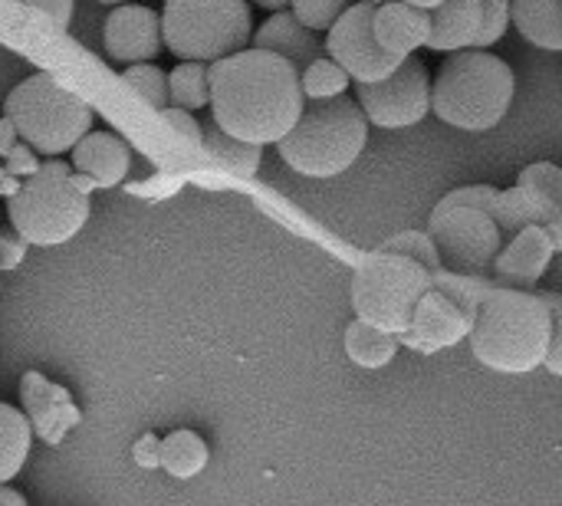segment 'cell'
<instances>
[{
	"mask_svg": "<svg viewBox=\"0 0 562 506\" xmlns=\"http://www.w3.org/2000/svg\"><path fill=\"white\" fill-rule=\"evenodd\" d=\"M306 109L300 69L267 49L247 46L211 63L214 122L250 145H280Z\"/></svg>",
	"mask_w": 562,
	"mask_h": 506,
	"instance_id": "cell-1",
	"label": "cell"
},
{
	"mask_svg": "<svg viewBox=\"0 0 562 506\" xmlns=\"http://www.w3.org/2000/svg\"><path fill=\"white\" fill-rule=\"evenodd\" d=\"M468 339L481 366L504 375H527L547 362L553 316L543 293L494 286L477 303L474 329Z\"/></svg>",
	"mask_w": 562,
	"mask_h": 506,
	"instance_id": "cell-2",
	"label": "cell"
},
{
	"mask_svg": "<svg viewBox=\"0 0 562 506\" xmlns=\"http://www.w3.org/2000/svg\"><path fill=\"white\" fill-rule=\"evenodd\" d=\"M514 89V69L501 56L461 49L445 59L431 82V112L461 132H487L510 112Z\"/></svg>",
	"mask_w": 562,
	"mask_h": 506,
	"instance_id": "cell-3",
	"label": "cell"
},
{
	"mask_svg": "<svg viewBox=\"0 0 562 506\" xmlns=\"http://www.w3.org/2000/svg\"><path fill=\"white\" fill-rule=\"evenodd\" d=\"M501 188L471 184L445 194L431 211V240L438 247L441 267L458 277L494 280V263L507 244L501 224L494 221Z\"/></svg>",
	"mask_w": 562,
	"mask_h": 506,
	"instance_id": "cell-4",
	"label": "cell"
},
{
	"mask_svg": "<svg viewBox=\"0 0 562 506\" xmlns=\"http://www.w3.org/2000/svg\"><path fill=\"white\" fill-rule=\"evenodd\" d=\"M369 142V119L356 95L310 102L293 132L277 145L280 158L303 178H336L349 171Z\"/></svg>",
	"mask_w": 562,
	"mask_h": 506,
	"instance_id": "cell-5",
	"label": "cell"
},
{
	"mask_svg": "<svg viewBox=\"0 0 562 506\" xmlns=\"http://www.w3.org/2000/svg\"><path fill=\"white\" fill-rule=\"evenodd\" d=\"M10 227L33 247L69 244L89 221V191L63 161L40 165L7 201Z\"/></svg>",
	"mask_w": 562,
	"mask_h": 506,
	"instance_id": "cell-6",
	"label": "cell"
},
{
	"mask_svg": "<svg viewBox=\"0 0 562 506\" xmlns=\"http://www.w3.org/2000/svg\"><path fill=\"white\" fill-rule=\"evenodd\" d=\"M3 119L36 155L56 158L72 151L92 132V109L59 86L49 72H33L10 89Z\"/></svg>",
	"mask_w": 562,
	"mask_h": 506,
	"instance_id": "cell-7",
	"label": "cell"
},
{
	"mask_svg": "<svg viewBox=\"0 0 562 506\" xmlns=\"http://www.w3.org/2000/svg\"><path fill=\"white\" fill-rule=\"evenodd\" d=\"M431 283L435 273L428 267H422L405 254H392L379 247L362 257L352 277L356 319L402 339L412 329L415 310L422 296L431 290Z\"/></svg>",
	"mask_w": 562,
	"mask_h": 506,
	"instance_id": "cell-8",
	"label": "cell"
},
{
	"mask_svg": "<svg viewBox=\"0 0 562 506\" xmlns=\"http://www.w3.org/2000/svg\"><path fill=\"white\" fill-rule=\"evenodd\" d=\"M165 49L181 63H217L254 40L247 0H165L161 10Z\"/></svg>",
	"mask_w": 562,
	"mask_h": 506,
	"instance_id": "cell-9",
	"label": "cell"
},
{
	"mask_svg": "<svg viewBox=\"0 0 562 506\" xmlns=\"http://www.w3.org/2000/svg\"><path fill=\"white\" fill-rule=\"evenodd\" d=\"M494 280L477 277H458L441 270L431 283V290L422 296L412 329L398 339L418 352H441L458 342H464L474 329L477 303L494 290Z\"/></svg>",
	"mask_w": 562,
	"mask_h": 506,
	"instance_id": "cell-10",
	"label": "cell"
},
{
	"mask_svg": "<svg viewBox=\"0 0 562 506\" xmlns=\"http://www.w3.org/2000/svg\"><path fill=\"white\" fill-rule=\"evenodd\" d=\"M356 102L362 105L369 125L379 128H408L425 122L431 112V79L418 56H408L389 79L359 82Z\"/></svg>",
	"mask_w": 562,
	"mask_h": 506,
	"instance_id": "cell-11",
	"label": "cell"
},
{
	"mask_svg": "<svg viewBox=\"0 0 562 506\" xmlns=\"http://www.w3.org/2000/svg\"><path fill=\"white\" fill-rule=\"evenodd\" d=\"M372 20H375V7L369 0H359L326 33V56L336 59L356 86L359 82H382L405 63V59H398L379 46Z\"/></svg>",
	"mask_w": 562,
	"mask_h": 506,
	"instance_id": "cell-12",
	"label": "cell"
},
{
	"mask_svg": "<svg viewBox=\"0 0 562 506\" xmlns=\"http://www.w3.org/2000/svg\"><path fill=\"white\" fill-rule=\"evenodd\" d=\"M562 244L557 234H550V227L543 224H530L524 227L517 237H510L494 263V283L507 286V290H537V283L550 273L557 254Z\"/></svg>",
	"mask_w": 562,
	"mask_h": 506,
	"instance_id": "cell-13",
	"label": "cell"
},
{
	"mask_svg": "<svg viewBox=\"0 0 562 506\" xmlns=\"http://www.w3.org/2000/svg\"><path fill=\"white\" fill-rule=\"evenodd\" d=\"M102 40H105V53L112 63H122V66L151 63L165 49L161 13L142 3H122L109 13Z\"/></svg>",
	"mask_w": 562,
	"mask_h": 506,
	"instance_id": "cell-14",
	"label": "cell"
},
{
	"mask_svg": "<svg viewBox=\"0 0 562 506\" xmlns=\"http://www.w3.org/2000/svg\"><path fill=\"white\" fill-rule=\"evenodd\" d=\"M20 398H23V405L30 412L33 431L46 445H59L63 435L79 421V412L72 408L69 395L59 385H53L43 375H36V372H26L20 379Z\"/></svg>",
	"mask_w": 562,
	"mask_h": 506,
	"instance_id": "cell-15",
	"label": "cell"
},
{
	"mask_svg": "<svg viewBox=\"0 0 562 506\" xmlns=\"http://www.w3.org/2000/svg\"><path fill=\"white\" fill-rule=\"evenodd\" d=\"M372 30L385 53L408 59V56H415V49L431 43V10H418L408 3L389 0L382 7H375Z\"/></svg>",
	"mask_w": 562,
	"mask_h": 506,
	"instance_id": "cell-16",
	"label": "cell"
},
{
	"mask_svg": "<svg viewBox=\"0 0 562 506\" xmlns=\"http://www.w3.org/2000/svg\"><path fill=\"white\" fill-rule=\"evenodd\" d=\"M257 49L277 53L283 59H290L300 72L316 63L319 56H326V40H319V33H313L310 26H303L293 10H277L273 16H267V23L254 33L250 40Z\"/></svg>",
	"mask_w": 562,
	"mask_h": 506,
	"instance_id": "cell-17",
	"label": "cell"
},
{
	"mask_svg": "<svg viewBox=\"0 0 562 506\" xmlns=\"http://www.w3.org/2000/svg\"><path fill=\"white\" fill-rule=\"evenodd\" d=\"M72 168L86 175L95 188H115L128 178L132 151L115 132H89L72 148Z\"/></svg>",
	"mask_w": 562,
	"mask_h": 506,
	"instance_id": "cell-18",
	"label": "cell"
},
{
	"mask_svg": "<svg viewBox=\"0 0 562 506\" xmlns=\"http://www.w3.org/2000/svg\"><path fill=\"white\" fill-rule=\"evenodd\" d=\"M481 26H484V0H445L438 10H431L428 49H438V53L474 49Z\"/></svg>",
	"mask_w": 562,
	"mask_h": 506,
	"instance_id": "cell-19",
	"label": "cell"
},
{
	"mask_svg": "<svg viewBox=\"0 0 562 506\" xmlns=\"http://www.w3.org/2000/svg\"><path fill=\"white\" fill-rule=\"evenodd\" d=\"M510 23L540 49H562V0H510Z\"/></svg>",
	"mask_w": 562,
	"mask_h": 506,
	"instance_id": "cell-20",
	"label": "cell"
},
{
	"mask_svg": "<svg viewBox=\"0 0 562 506\" xmlns=\"http://www.w3.org/2000/svg\"><path fill=\"white\" fill-rule=\"evenodd\" d=\"M204 151L214 165H221L224 171H231L237 178H254L260 171V161H263L260 145H250V142L227 135L217 122H207V128H204Z\"/></svg>",
	"mask_w": 562,
	"mask_h": 506,
	"instance_id": "cell-21",
	"label": "cell"
},
{
	"mask_svg": "<svg viewBox=\"0 0 562 506\" xmlns=\"http://www.w3.org/2000/svg\"><path fill=\"white\" fill-rule=\"evenodd\" d=\"M33 448V425L23 412L0 402V484H10Z\"/></svg>",
	"mask_w": 562,
	"mask_h": 506,
	"instance_id": "cell-22",
	"label": "cell"
},
{
	"mask_svg": "<svg viewBox=\"0 0 562 506\" xmlns=\"http://www.w3.org/2000/svg\"><path fill=\"white\" fill-rule=\"evenodd\" d=\"M342 346H346V356L362 366V369H385L395 356H398V336L392 333H382L362 319H352L346 326V336H342Z\"/></svg>",
	"mask_w": 562,
	"mask_h": 506,
	"instance_id": "cell-23",
	"label": "cell"
},
{
	"mask_svg": "<svg viewBox=\"0 0 562 506\" xmlns=\"http://www.w3.org/2000/svg\"><path fill=\"white\" fill-rule=\"evenodd\" d=\"M207 458H211V451H207L204 438L194 431H171L161 441V468L178 481L198 477L207 468Z\"/></svg>",
	"mask_w": 562,
	"mask_h": 506,
	"instance_id": "cell-24",
	"label": "cell"
},
{
	"mask_svg": "<svg viewBox=\"0 0 562 506\" xmlns=\"http://www.w3.org/2000/svg\"><path fill=\"white\" fill-rule=\"evenodd\" d=\"M168 95L175 109L194 112L211 102V66L207 63H178L168 72Z\"/></svg>",
	"mask_w": 562,
	"mask_h": 506,
	"instance_id": "cell-25",
	"label": "cell"
},
{
	"mask_svg": "<svg viewBox=\"0 0 562 506\" xmlns=\"http://www.w3.org/2000/svg\"><path fill=\"white\" fill-rule=\"evenodd\" d=\"M520 188H527L540 204L543 211L553 217V224H562V168L553 161H537V165H527L517 178Z\"/></svg>",
	"mask_w": 562,
	"mask_h": 506,
	"instance_id": "cell-26",
	"label": "cell"
},
{
	"mask_svg": "<svg viewBox=\"0 0 562 506\" xmlns=\"http://www.w3.org/2000/svg\"><path fill=\"white\" fill-rule=\"evenodd\" d=\"M300 82H303V95H306V102L339 99V95H346V92H349V86H352L349 72H346L336 59H329V56H319L316 63H310V66L300 72Z\"/></svg>",
	"mask_w": 562,
	"mask_h": 506,
	"instance_id": "cell-27",
	"label": "cell"
},
{
	"mask_svg": "<svg viewBox=\"0 0 562 506\" xmlns=\"http://www.w3.org/2000/svg\"><path fill=\"white\" fill-rule=\"evenodd\" d=\"M122 82L128 89H135L142 95V102H148L151 109L165 112L171 105V95H168V76L155 66V63H135L128 69H122Z\"/></svg>",
	"mask_w": 562,
	"mask_h": 506,
	"instance_id": "cell-28",
	"label": "cell"
},
{
	"mask_svg": "<svg viewBox=\"0 0 562 506\" xmlns=\"http://www.w3.org/2000/svg\"><path fill=\"white\" fill-rule=\"evenodd\" d=\"M349 7L352 0H290L293 16L313 33H329Z\"/></svg>",
	"mask_w": 562,
	"mask_h": 506,
	"instance_id": "cell-29",
	"label": "cell"
},
{
	"mask_svg": "<svg viewBox=\"0 0 562 506\" xmlns=\"http://www.w3.org/2000/svg\"><path fill=\"white\" fill-rule=\"evenodd\" d=\"M382 250H392V254H405L412 260H418L422 267H428L435 277L445 270L441 267V257H438V247L431 240V234H418V230H405V234H395L382 244Z\"/></svg>",
	"mask_w": 562,
	"mask_h": 506,
	"instance_id": "cell-30",
	"label": "cell"
},
{
	"mask_svg": "<svg viewBox=\"0 0 562 506\" xmlns=\"http://www.w3.org/2000/svg\"><path fill=\"white\" fill-rule=\"evenodd\" d=\"M510 26V0H484V26L474 49H491Z\"/></svg>",
	"mask_w": 562,
	"mask_h": 506,
	"instance_id": "cell-31",
	"label": "cell"
},
{
	"mask_svg": "<svg viewBox=\"0 0 562 506\" xmlns=\"http://www.w3.org/2000/svg\"><path fill=\"white\" fill-rule=\"evenodd\" d=\"M543 300H547L550 316H553V339H550V352H547L543 369L553 372L557 379H562V293H557V290H543Z\"/></svg>",
	"mask_w": 562,
	"mask_h": 506,
	"instance_id": "cell-32",
	"label": "cell"
},
{
	"mask_svg": "<svg viewBox=\"0 0 562 506\" xmlns=\"http://www.w3.org/2000/svg\"><path fill=\"white\" fill-rule=\"evenodd\" d=\"M161 119L178 132V135H184L194 148H204V128L194 122V115L191 112H184V109H175V105H168L165 112H161Z\"/></svg>",
	"mask_w": 562,
	"mask_h": 506,
	"instance_id": "cell-33",
	"label": "cell"
},
{
	"mask_svg": "<svg viewBox=\"0 0 562 506\" xmlns=\"http://www.w3.org/2000/svg\"><path fill=\"white\" fill-rule=\"evenodd\" d=\"M33 10H40L59 33L69 30V20H72V0H20Z\"/></svg>",
	"mask_w": 562,
	"mask_h": 506,
	"instance_id": "cell-34",
	"label": "cell"
},
{
	"mask_svg": "<svg viewBox=\"0 0 562 506\" xmlns=\"http://www.w3.org/2000/svg\"><path fill=\"white\" fill-rule=\"evenodd\" d=\"M26 254V240L13 230V234H3L0 237V270H13Z\"/></svg>",
	"mask_w": 562,
	"mask_h": 506,
	"instance_id": "cell-35",
	"label": "cell"
},
{
	"mask_svg": "<svg viewBox=\"0 0 562 506\" xmlns=\"http://www.w3.org/2000/svg\"><path fill=\"white\" fill-rule=\"evenodd\" d=\"M135 461H138L142 468H161V445H158L151 435H145V438L138 441V448H135Z\"/></svg>",
	"mask_w": 562,
	"mask_h": 506,
	"instance_id": "cell-36",
	"label": "cell"
},
{
	"mask_svg": "<svg viewBox=\"0 0 562 506\" xmlns=\"http://www.w3.org/2000/svg\"><path fill=\"white\" fill-rule=\"evenodd\" d=\"M0 506H30V504H26V497H23L20 491H13V487L0 484Z\"/></svg>",
	"mask_w": 562,
	"mask_h": 506,
	"instance_id": "cell-37",
	"label": "cell"
},
{
	"mask_svg": "<svg viewBox=\"0 0 562 506\" xmlns=\"http://www.w3.org/2000/svg\"><path fill=\"white\" fill-rule=\"evenodd\" d=\"M550 280H553V290H557V293H562V250L557 254L553 267H550Z\"/></svg>",
	"mask_w": 562,
	"mask_h": 506,
	"instance_id": "cell-38",
	"label": "cell"
},
{
	"mask_svg": "<svg viewBox=\"0 0 562 506\" xmlns=\"http://www.w3.org/2000/svg\"><path fill=\"white\" fill-rule=\"evenodd\" d=\"M398 3H408V7H418V10H438L445 0H398Z\"/></svg>",
	"mask_w": 562,
	"mask_h": 506,
	"instance_id": "cell-39",
	"label": "cell"
},
{
	"mask_svg": "<svg viewBox=\"0 0 562 506\" xmlns=\"http://www.w3.org/2000/svg\"><path fill=\"white\" fill-rule=\"evenodd\" d=\"M254 3H257V7H263V10H273V13L290 7V0H254Z\"/></svg>",
	"mask_w": 562,
	"mask_h": 506,
	"instance_id": "cell-40",
	"label": "cell"
},
{
	"mask_svg": "<svg viewBox=\"0 0 562 506\" xmlns=\"http://www.w3.org/2000/svg\"><path fill=\"white\" fill-rule=\"evenodd\" d=\"M372 7H382V3H389V0H369Z\"/></svg>",
	"mask_w": 562,
	"mask_h": 506,
	"instance_id": "cell-41",
	"label": "cell"
},
{
	"mask_svg": "<svg viewBox=\"0 0 562 506\" xmlns=\"http://www.w3.org/2000/svg\"><path fill=\"white\" fill-rule=\"evenodd\" d=\"M99 3H128V0H99Z\"/></svg>",
	"mask_w": 562,
	"mask_h": 506,
	"instance_id": "cell-42",
	"label": "cell"
},
{
	"mask_svg": "<svg viewBox=\"0 0 562 506\" xmlns=\"http://www.w3.org/2000/svg\"><path fill=\"white\" fill-rule=\"evenodd\" d=\"M0 237H3V230H0Z\"/></svg>",
	"mask_w": 562,
	"mask_h": 506,
	"instance_id": "cell-43",
	"label": "cell"
}]
</instances>
